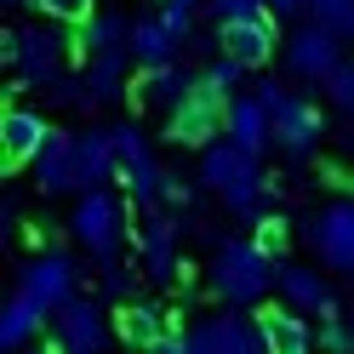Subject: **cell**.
I'll return each instance as SVG.
<instances>
[{
    "mask_svg": "<svg viewBox=\"0 0 354 354\" xmlns=\"http://www.w3.org/2000/svg\"><path fill=\"white\" fill-rule=\"evenodd\" d=\"M269 286H280V263L257 246V240H223L212 257V292L223 297L229 308L257 303Z\"/></svg>",
    "mask_w": 354,
    "mask_h": 354,
    "instance_id": "obj_1",
    "label": "cell"
},
{
    "mask_svg": "<svg viewBox=\"0 0 354 354\" xmlns=\"http://www.w3.org/2000/svg\"><path fill=\"white\" fill-rule=\"evenodd\" d=\"M201 177H206L217 194H223L234 212H257V201H263V171H257V154H252V149H240L234 138L206 143Z\"/></svg>",
    "mask_w": 354,
    "mask_h": 354,
    "instance_id": "obj_2",
    "label": "cell"
},
{
    "mask_svg": "<svg viewBox=\"0 0 354 354\" xmlns=\"http://www.w3.org/2000/svg\"><path fill=\"white\" fill-rule=\"evenodd\" d=\"M223 126H229V97L201 75L194 97H189L183 109H171V115H166V138H171V143H183V149H206V143H212V131H223Z\"/></svg>",
    "mask_w": 354,
    "mask_h": 354,
    "instance_id": "obj_3",
    "label": "cell"
},
{
    "mask_svg": "<svg viewBox=\"0 0 354 354\" xmlns=\"http://www.w3.org/2000/svg\"><path fill=\"white\" fill-rule=\"evenodd\" d=\"M69 229H75V240L92 257H115V246L126 240V212H120V201H109L103 189H80V206H75V217H69Z\"/></svg>",
    "mask_w": 354,
    "mask_h": 354,
    "instance_id": "obj_4",
    "label": "cell"
},
{
    "mask_svg": "<svg viewBox=\"0 0 354 354\" xmlns=\"http://www.w3.org/2000/svg\"><path fill=\"white\" fill-rule=\"evenodd\" d=\"M308 246L320 252V263L331 274L354 280V201H331L326 212L308 217Z\"/></svg>",
    "mask_w": 354,
    "mask_h": 354,
    "instance_id": "obj_5",
    "label": "cell"
},
{
    "mask_svg": "<svg viewBox=\"0 0 354 354\" xmlns=\"http://www.w3.org/2000/svg\"><path fill=\"white\" fill-rule=\"evenodd\" d=\"M115 177L138 194V206H154V201H160L166 171L154 166V154H149V143H143L138 126H115Z\"/></svg>",
    "mask_w": 354,
    "mask_h": 354,
    "instance_id": "obj_6",
    "label": "cell"
},
{
    "mask_svg": "<svg viewBox=\"0 0 354 354\" xmlns=\"http://www.w3.org/2000/svg\"><path fill=\"white\" fill-rule=\"evenodd\" d=\"M6 52H12L17 80H24V86H52L57 69H63V40L46 35V29H17L6 40Z\"/></svg>",
    "mask_w": 354,
    "mask_h": 354,
    "instance_id": "obj_7",
    "label": "cell"
},
{
    "mask_svg": "<svg viewBox=\"0 0 354 354\" xmlns=\"http://www.w3.org/2000/svg\"><path fill=\"white\" fill-rule=\"evenodd\" d=\"M189 348H206V354H217V348L257 354V348H269V343H263V326H257V315H206L201 326L189 331Z\"/></svg>",
    "mask_w": 354,
    "mask_h": 354,
    "instance_id": "obj_8",
    "label": "cell"
},
{
    "mask_svg": "<svg viewBox=\"0 0 354 354\" xmlns=\"http://www.w3.org/2000/svg\"><path fill=\"white\" fill-rule=\"evenodd\" d=\"M46 138H52V126H46V115H35V109H6L0 115V160H6V171H17V166H29L40 149H46Z\"/></svg>",
    "mask_w": 354,
    "mask_h": 354,
    "instance_id": "obj_9",
    "label": "cell"
},
{
    "mask_svg": "<svg viewBox=\"0 0 354 354\" xmlns=\"http://www.w3.org/2000/svg\"><path fill=\"white\" fill-rule=\"evenodd\" d=\"M24 292L46 308V315H57L63 303L75 297V263L63 257V252H46V257H35L29 269H24Z\"/></svg>",
    "mask_w": 354,
    "mask_h": 354,
    "instance_id": "obj_10",
    "label": "cell"
},
{
    "mask_svg": "<svg viewBox=\"0 0 354 354\" xmlns=\"http://www.w3.org/2000/svg\"><path fill=\"white\" fill-rule=\"evenodd\" d=\"M223 52H234L246 69H263V63L274 57V17L269 12H252V17H229L223 24Z\"/></svg>",
    "mask_w": 354,
    "mask_h": 354,
    "instance_id": "obj_11",
    "label": "cell"
},
{
    "mask_svg": "<svg viewBox=\"0 0 354 354\" xmlns=\"http://www.w3.org/2000/svg\"><path fill=\"white\" fill-rule=\"evenodd\" d=\"M337 63H343V52H337V29H331V24L315 17L308 29L292 35V69H297L303 80H326Z\"/></svg>",
    "mask_w": 354,
    "mask_h": 354,
    "instance_id": "obj_12",
    "label": "cell"
},
{
    "mask_svg": "<svg viewBox=\"0 0 354 354\" xmlns=\"http://www.w3.org/2000/svg\"><path fill=\"white\" fill-rule=\"evenodd\" d=\"M109 343V326H103V308L97 303H80L69 297L57 308V348H75V354H97Z\"/></svg>",
    "mask_w": 354,
    "mask_h": 354,
    "instance_id": "obj_13",
    "label": "cell"
},
{
    "mask_svg": "<svg viewBox=\"0 0 354 354\" xmlns=\"http://www.w3.org/2000/svg\"><path fill=\"white\" fill-rule=\"evenodd\" d=\"M280 292L292 308L303 315H320V320H337V292H331V280L315 274V269H297V263H280Z\"/></svg>",
    "mask_w": 354,
    "mask_h": 354,
    "instance_id": "obj_14",
    "label": "cell"
},
{
    "mask_svg": "<svg viewBox=\"0 0 354 354\" xmlns=\"http://www.w3.org/2000/svg\"><path fill=\"white\" fill-rule=\"evenodd\" d=\"M320 131H326L320 109H308V103H297V97H286V103L274 109V149H286V154H308V149L320 143Z\"/></svg>",
    "mask_w": 354,
    "mask_h": 354,
    "instance_id": "obj_15",
    "label": "cell"
},
{
    "mask_svg": "<svg viewBox=\"0 0 354 354\" xmlns=\"http://www.w3.org/2000/svg\"><path fill=\"white\" fill-rule=\"evenodd\" d=\"M138 257H143V274L154 286H166L183 263H177V223L171 217H149V229L138 234Z\"/></svg>",
    "mask_w": 354,
    "mask_h": 354,
    "instance_id": "obj_16",
    "label": "cell"
},
{
    "mask_svg": "<svg viewBox=\"0 0 354 354\" xmlns=\"http://www.w3.org/2000/svg\"><path fill=\"white\" fill-rule=\"evenodd\" d=\"M257 326H263V343H269L274 354H308V348H315V331L303 326V308L263 303V308H257Z\"/></svg>",
    "mask_w": 354,
    "mask_h": 354,
    "instance_id": "obj_17",
    "label": "cell"
},
{
    "mask_svg": "<svg viewBox=\"0 0 354 354\" xmlns=\"http://www.w3.org/2000/svg\"><path fill=\"white\" fill-rule=\"evenodd\" d=\"M223 131H229L240 149L263 154V149L274 143V115H269V103H263V97H234V103H229V126H223Z\"/></svg>",
    "mask_w": 354,
    "mask_h": 354,
    "instance_id": "obj_18",
    "label": "cell"
},
{
    "mask_svg": "<svg viewBox=\"0 0 354 354\" xmlns=\"http://www.w3.org/2000/svg\"><path fill=\"white\" fill-rule=\"evenodd\" d=\"M115 177V131H75V189Z\"/></svg>",
    "mask_w": 354,
    "mask_h": 354,
    "instance_id": "obj_19",
    "label": "cell"
},
{
    "mask_svg": "<svg viewBox=\"0 0 354 354\" xmlns=\"http://www.w3.org/2000/svg\"><path fill=\"white\" fill-rule=\"evenodd\" d=\"M126 52L138 57V69H160V63L177 57V35L166 29V17H138L126 35Z\"/></svg>",
    "mask_w": 354,
    "mask_h": 354,
    "instance_id": "obj_20",
    "label": "cell"
},
{
    "mask_svg": "<svg viewBox=\"0 0 354 354\" xmlns=\"http://www.w3.org/2000/svg\"><path fill=\"white\" fill-rule=\"evenodd\" d=\"M35 183H40V194L75 189V138H63V131L46 138V149L35 154Z\"/></svg>",
    "mask_w": 354,
    "mask_h": 354,
    "instance_id": "obj_21",
    "label": "cell"
},
{
    "mask_svg": "<svg viewBox=\"0 0 354 354\" xmlns=\"http://www.w3.org/2000/svg\"><path fill=\"white\" fill-rule=\"evenodd\" d=\"M115 337L131 343V348H160L166 315H160L154 303H120V308H115Z\"/></svg>",
    "mask_w": 354,
    "mask_h": 354,
    "instance_id": "obj_22",
    "label": "cell"
},
{
    "mask_svg": "<svg viewBox=\"0 0 354 354\" xmlns=\"http://www.w3.org/2000/svg\"><path fill=\"white\" fill-rule=\"evenodd\" d=\"M194 86H201V75H189V69H177V63H160V69H149L143 75V103H154V109H183L189 97H194Z\"/></svg>",
    "mask_w": 354,
    "mask_h": 354,
    "instance_id": "obj_23",
    "label": "cell"
},
{
    "mask_svg": "<svg viewBox=\"0 0 354 354\" xmlns=\"http://www.w3.org/2000/svg\"><path fill=\"white\" fill-rule=\"evenodd\" d=\"M40 326H46V308H40L24 286H17V297L6 303V315H0V348H24Z\"/></svg>",
    "mask_w": 354,
    "mask_h": 354,
    "instance_id": "obj_24",
    "label": "cell"
},
{
    "mask_svg": "<svg viewBox=\"0 0 354 354\" xmlns=\"http://www.w3.org/2000/svg\"><path fill=\"white\" fill-rule=\"evenodd\" d=\"M80 86L92 92V103H120V92H126V86H120V46L115 52H97L92 75H86Z\"/></svg>",
    "mask_w": 354,
    "mask_h": 354,
    "instance_id": "obj_25",
    "label": "cell"
},
{
    "mask_svg": "<svg viewBox=\"0 0 354 354\" xmlns=\"http://www.w3.org/2000/svg\"><path fill=\"white\" fill-rule=\"evenodd\" d=\"M126 24L120 17H92V24H80V35H75V46L80 52H115V46H126Z\"/></svg>",
    "mask_w": 354,
    "mask_h": 354,
    "instance_id": "obj_26",
    "label": "cell"
},
{
    "mask_svg": "<svg viewBox=\"0 0 354 354\" xmlns=\"http://www.w3.org/2000/svg\"><path fill=\"white\" fill-rule=\"evenodd\" d=\"M29 6H40L46 17H57V24H92V12H97V0H29Z\"/></svg>",
    "mask_w": 354,
    "mask_h": 354,
    "instance_id": "obj_27",
    "label": "cell"
},
{
    "mask_svg": "<svg viewBox=\"0 0 354 354\" xmlns=\"http://www.w3.org/2000/svg\"><path fill=\"white\" fill-rule=\"evenodd\" d=\"M252 240H257V246L280 263V257H286V246H292V229H286V217H274V212H269V217H257V234H252Z\"/></svg>",
    "mask_w": 354,
    "mask_h": 354,
    "instance_id": "obj_28",
    "label": "cell"
},
{
    "mask_svg": "<svg viewBox=\"0 0 354 354\" xmlns=\"http://www.w3.org/2000/svg\"><path fill=\"white\" fill-rule=\"evenodd\" d=\"M326 92H331V103H337V109H348V115H354V57H343L337 69L326 75Z\"/></svg>",
    "mask_w": 354,
    "mask_h": 354,
    "instance_id": "obj_29",
    "label": "cell"
},
{
    "mask_svg": "<svg viewBox=\"0 0 354 354\" xmlns=\"http://www.w3.org/2000/svg\"><path fill=\"white\" fill-rule=\"evenodd\" d=\"M194 12H201V0H160V17H166V29H171L177 40H189Z\"/></svg>",
    "mask_w": 354,
    "mask_h": 354,
    "instance_id": "obj_30",
    "label": "cell"
},
{
    "mask_svg": "<svg viewBox=\"0 0 354 354\" xmlns=\"http://www.w3.org/2000/svg\"><path fill=\"white\" fill-rule=\"evenodd\" d=\"M240 75H246V63H240L234 52H223V57H217L212 69H206V80H212V86H217V92H223V97H234V86H240Z\"/></svg>",
    "mask_w": 354,
    "mask_h": 354,
    "instance_id": "obj_31",
    "label": "cell"
},
{
    "mask_svg": "<svg viewBox=\"0 0 354 354\" xmlns=\"http://www.w3.org/2000/svg\"><path fill=\"white\" fill-rule=\"evenodd\" d=\"M315 17L331 24L337 35H354V0H315Z\"/></svg>",
    "mask_w": 354,
    "mask_h": 354,
    "instance_id": "obj_32",
    "label": "cell"
},
{
    "mask_svg": "<svg viewBox=\"0 0 354 354\" xmlns=\"http://www.w3.org/2000/svg\"><path fill=\"white\" fill-rule=\"evenodd\" d=\"M217 12V24H229V17H252V12H269V0H206Z\"/></svg>",
    "mask_w": 354,
    "mask_h": 354,
    "instance_id": "obj_33",
    "label": "cell"
},
{
    "mask_svg": "<svg viewBox=\"0 0 354 354\" xmlns=\"http://www.w3.org/2000/svg\"><path fill=\"white\" fill-rule=\"evenodd\" d=\"M103 286H109V292H115V297H126V292H131V274L120 269V263H109V274H103Z\"/></svg>",
    "mask_w": 354,
    "mask_h": 354,
    "instance_id": "obj_34",
    "label": "cell"
},
{
    "mask_svg": "<svg viewBox=\"0 0 354 354\" xmlns=\"http://www.w3.org/2000/svg\"><path fill=\"white\" fill-rule=\"evenodd\" d=\"M303 6H308V0H269L274 17H292V12H303Z\"/></svg>",
    "mask_w": 354,
    "mask_h": 354,
    "instance_id": "obj_35",
    "label": "cell"
}]
</instances>
